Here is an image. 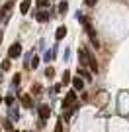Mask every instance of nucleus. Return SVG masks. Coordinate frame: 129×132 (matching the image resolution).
<instances>
[{"label":"nucleus","instance_id":"obj_1","mask_svg":"<svg viewBox=\"0 0 129 132\" xmlns=\"http://www.w3.org/2000/svg\"><path fill=\"white\" fill-rule=\"evenodd\" d=\"M82 22H84V26H86V32H88V36H90V39H92V45H94L96 50H100V44H98V38H96V32H94L92 24L88 22V20H82Z\"/></svg>","mask_w":129,"mask_h":132},{"label":"nucleus","instance_id":"obj_21","mask_svg":"<svg viewBox=\"0 0 129 132\" xmlns=\"http://www.w3.org/2000/svg\"><path fill=\"white\" fill-rule=\"evenodd\" d=\"M33 93H37V95H39V93H41V87H37V85H33Z\"/></svg>","mask_w":129,"mask_h":132},{"label":"nucleus","instance_id":"obj_2","mask_svg":"<svg viewBox=\"0 0 129 132\" xmlns=\"http://www.w3.org/2000/svg\"><path fill=\"white\" fill-rule=\"evenodd\" d=\"M20 55H22V45L20 44L10 45V50H8V57H10V59H16V57H20Z\"/></svg>","mask_w":129,"mask_h":132},{"label":"nucleus","instance_id":"obj_14","mask_svg":"<svg viewBox=\"0 0 129 132\" xmlns=\"http://www.w3.org/2000/svg\"><path fill=\"white\" fill-rule=\"evenodd\" d=\"M80 63H82V65H86V63H88V57H86V51H80Z\"/></svg>","mask_w":129,"mask_h":132},{"label":"nucleus","instance_id":"obj_8","mask_svg":"<svg viewBox=\"0 0 129 132\" xmlns=\"http://www.w3.org/2000/svg\"><path fill=\"white\" fill-rule=\"evenodd\" d=\"M35 20H37V22H47V20H49V12H39V10H37Z\"/></svg>","mask_w":129,"mask_h":132},{"label":"nucleus","instance_id":"obj_3","mask_svg":"<svg viewBox=\"0 0 129 132\" xmlns=\"http://www.w3.org/2000/svg\"><path fill=\"white\" fill-rule=\"evenodd\" d=\"M86 57H88V65H90V69L96 73V71H98V61H96V57H94L88 50H86Z\"/></svg>","mask_w":129,"mask_h":132},{"label":"nucleus","instance_id":"obj_20","mask_svg":"<svg viewBox=\"0 0 129 132\" xmlns=\"http://www.w3.org/2000/svg\"><path fill=\"white\" fill-rule=\"evenodd\" d=\"M4 128H6V130H12V124H10V120H6V122H4Z\"/></svg>","mask_w":129,"mask_h":132},{"label":"nucleus","instance_id":"obj_12","mask_svg":"<svg viewBox=\"0 0 129 132\" xmlns=\"http://www.w3.org/2000/svg\"><path fill=\"white\" fill-rule=\"evenodd\" d=\"M67 10H69V4H67V2H61V4H59V12H61V14H64Z\"/></svg>","mask_w":129,"mask_h":132},{"label":"nucleus","instance_id":"obj_23","mask_svg":"<svg viewBox=\"0 0 129 132\" xmlns=\"http://www.w3.org/2000/svg\"><path fill=\"white\" fill-rule=\"evenodd\" d=\"M0 44H2V30H0Z\"/></svg>","mask_w":129,"mask_h":132},{"label":"nucleus","instance_id":"obj_9","mask_svg":"<svg viewBox=\"0 0 129 132\" xmlns=\"http://www.w3.org/2000/svg\"><path fill=\"white\" fill-rule=\"evenodd\" d=\"M29 6H31V0H24V2L20 4V10H22V14H27Z\"/></svg>","mask_w":129,"mask_h":132},{"label":"nucleus","instance_id":"obj_10","mask_svg":"<svg viewBox=\"0 0 129 132\" xmlns=\"http://www.w3.org/2000/svg\"><path fill=\"white\" fill-rule=\"evenodd\" d=\"M64 36H67V28H64V26H61L59 30H57V34H55V38H57V39H63Z\"/></svg>","mask_w":129,"mask_h":132},{"label":"nucleus","instance_id":"obj_18","mask_svg":"<svg viewBox=\"0 0 129 132\" xmlns=\"http://www.w3.org/2000/svg\"><path fill=\"white\" fill-rule=\"evenodd\" d=\"M59 91H61V85H55V87L51 89V93H53V95H57V93H59Z\"/></svg>","mask_w":129,"mask_h":132},{"label":"nucleus","instance_id":"obj_7","mask_svg":"<svg viewBox=\"0 0 129 132\" xmlns=\"http://www.w3.org/2000/svg\"><path fill=\"white\" fill-rule=\"evenodd\" d=\"M20 99H22V105L26 106V109H31V97H29V95H24V93H20Z\"/></svg>","mask_w":129,"mask_h":132},{"label":"nucleus","instance_id":"obj_13","mask_svg":"<svg viewBox=\"0 0 129 132\" xmlns=\"http://www.w3.org/2000/svg\"><path fill=\"white\" fill-rule=\"evenodd\" d=\"M67 83H70V71H64L63 75V85H67Z\"/></svg>","mask_w":129,"mask_h":132},{"label":"nucleus","instance_id":"obj_4","mask_svg":"<svg viewBox=\"0 0 129 132\" xmlns=\"http://www.w3.org/2000/svg\"><path fill=\"white\" fill-rule=\"evenodd\" d=\"M74 101H76V95H74V91H70V93L67 95V97H64V101H63V106H64V109H69V106L72 105Z\"/></svg>","mask_w":129,"mask_h":132},{"label":"nucleus","instance_id":"obj_19","mask_svg":"<svg viewBox=\"0 0 129 132\" xmlns=\"http://www.w3.org/2000/svg\"><path fill=\"white\" fill-rule=\"evenodd\" d=\"M39 65V57H33V61H31V67H33V69H35V67H37Z\"/></svg>","mask_w":129,"mask_h":132},{"label":"nucleus","instance_id":"obj_15","mask_svg":"<svg viewBox=\"0 0 129 132\" xmlns=\"http://www.w3.org/2000/svg\"><path fill=\"white\" fill-rule=\"evenodd\" d=\"M37 6H39V8H47V6H49V0H37Z\"/></svg>","mask_w":129,"mask_h":132},{"label":"nucleus","instance_id":"obj_11","mask_svg":"<svg viewBox=\"0 0 129 132\" xmlns=\"http://www.w3.org/2000/svg\"><path fill=\"white\" fill-rule=\"evenodd\" d=\"M78 75H80V77H84L86 81H92V75H90L88 71H86L84 67H80V69H78Z\"/></svg>","mask_w":129,"mask_h":132},{"label":"nucleus","instance_id":"obj_22","mask_svg":"<svg viewBox=\"0 0 129 132\" xmlns=\"http://www.w3.org/2000/svg\"><path fill=\"white\" fill-rule=\"evenodd\" d=\"M14 85H20V75H14Z\"/></svg>","mask_w":129,"mask_h":132},{"label":"nucleus","instance_id":"obj_16","mask_svg":"<svg viewBox=\"0 0 129 132\" xmlns=\"http://www.w3.org/2000/svg\"><path fill=\"white\" fill-rule=\"evenodd\" d=\"M45 75H47V77H53V75H55V69H53V67H47V69H45Z\"/></svg>","mask_w":129,"mask_h":132},{"label":"nucleus","instance_id":"obj_17","mask_svg":"<svg viewBox=\"0 0 129 132\" xmlns=\"http://www.w3.org/2000/svg\"><path fill=\"white\" fill-rule=\"evenodd\" d=\"M10 65H12V63H10L8 59H6V61H2V69H4V71H6V69H10Z\"/></svg>","mask_w":129,"mask_h":132},{"label":"nucleus","instance_id":"obj_6","mask_svg":"<svg viewBox=\"0 0 129 132\" xmlns=\"http://www.w3.org/2000/svg\"><path fill=\"white\" fill-rule=\"evenodd\" d=\"M39 116H41V118H45V120H47L49 116H51V109H49L47 105H41V106H39Z\"/></svg>","mask_w":129,"mask_h":132},{"label":"nucleus","instance_id":"obj_5","mask_svg":"<svg viewBox=\"0 0 129 132\" xmlns=\"http://www.w3.org/2000/svg\"><path fill=\"white\" fill-rule=\"evenodd\" d=\"M72 87H74V91H82V89H84V79L82 77H72Z\"/></svg>","mask_w":129,"mask_h":132}]
</instances>
